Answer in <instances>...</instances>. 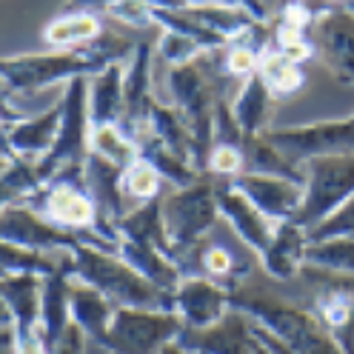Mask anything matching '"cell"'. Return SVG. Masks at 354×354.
Here are the masks:
<instances>
[{
    "mask_svg": "<svg viewBox=\"0 0 354 354\" xmlns=\"http://www.w3.org/2000/svg\"><path fill=\"white\" fill-rule=\"evenodd\" d=\"M138 43L126 40L123 35L103 32L97 40L75 49H55L40 55H15L6 57L0 66L3 77V100L15 97H35L43 88L55 83H72L77 77H95L97 72L109 69L112 63H120L135 55Z\"/></svg>",
    "mask_w": 354,
    "mask_h": 354,
    "instance_id": "cell-1",
    "label": "cell"
},
{
    "mask_svg": "<svg viewBox=\"0 0 354 354\" xmlns=\"http://www.w3.org/2000/svg\"><path fill=\"white\" fill-rule=\"evenodd\" d=\"M232 308L243 312L257 326L269 328L272 335L286 343L295 354H346L337 340L323 328V323L306 306L274 297L263 289L240 286L232 292Z\"/></svg>",
    "mask_w": 354,
    "mask_h": 354,
    "instance_id": "cell-2",
    "label": "cell"
},
{
    "mask_svg": "<svg viewBox=\"0 0 354 354\" xmlns=\"http://www.w3.org/2000/svg\"><path fill=\"white\" fill-rule=\"evenodd\" d=\"M75 257V277L97 289L118 308H151V312H171V295L149 283L140 272L118 254L97 246H77L69 252Z\"/></svg>",
    "mask_w": 354,
    "mask_h": 354,
    "instance_id": "cell-3",
    "label": "cell"
},
{
    "mask_svg": "<svg viewBox=\"0 0 354 354\" xmlns=\"http://www.w3.org/2000/svg\"><path fill=\"white\" fill-rule=\"evenodd\" d=\"M169 92L174 100L177 115L189 126V135L194 143V169L206 174L209 166V151L214 143V115L220 95L214 92V72L203 60L189 63V66H174L169 69Z\"/></svg>",
    "mask_w": 354,
    "mask_h": 354,
    "instance_id": "cell-4",
    "label": "cell"
},
{
    "mask_svg": "<svg viewBox=\"0 0 354 354\" xmlns=\"http://www.w3.org/2000/svg\"><path fill=\"white\" fill-rule=\"evenodd\" d=\"M220 217V206H217V177L203 174L197 183L186 186V189H174L166 201H163V223L171 240V249L180 257L192 254L201 243L206 240V234L214 229Z\"/></svg>",
    "mask_w": 354,
    "mask_h": 354,
    "instance_id": "cell-5",
    "label": "cell"
},
{
    "mask_svg": "<svg viewBox=\"0 0 354 354\" xmlns=\"http://www.w3.org/2000/svg\"><path fill=\"white\" fill-rule=\"evenodd\" d=\"M306 197L295 214V223L303 232L320 226L328 214H335L346 201L354 197V154H323L303 163Z\"/></svg>",
    "mask_w": 354,
    "mask_h": 354,
    "instance_id": "cell-6",
    "label": "cell"
},
{
    "mask_svg": "<svg viewBox=\"0 0 354 354\" xmlns=\"http://www.w3.org/2000/svg\"><path fill=\"white\" fill-rule=\"evenodd\" d=\"M0 237H3V243H12V246L46 252V254L72 252L77 246H97L106 252H118L115 243L106 240L103 234H97L95 229H86V232L63 229L26 203L3 206V212H0Z\"/></svg>",
    "mask_w": 354,
    "mask_h": 354,
    "instance_id": "cell-7",
    "label": "cell"
},
{
    "mask_svg": "<svg viewBox=\"0 0 354 354\" xmlns=\"http://www.w3.org/2000/svg\"><path fill=\"white\" fill-rule=\"evenodd\" d=\"M63 120L55 146L37 160L43 183H49L63 169L86 166L92 154V120H88V77H77L63 88Z\"/></svg>",
    "mask_w": 354,
    "mask_h": 354,
    "instance_id": "cell-8",
    "label": "cell"
},
{
    "mask_svg": "<svg viewBox=\"0 0 354 354\" xmlns=\"http://www.w3.org/2000/svg\"><path fill=\"white\" fill-rule=\"evenodd\" d=\"M300 280L308 286L306 308L323 323L346 354H354V274L303 266Z\"/></svg>",
    "mask_w": 354,
    "mask_h": 354,
    "instance_id": "cell-9",
    "label": "cell"
},
{
    "mask_svg": "<svg viewBox=\"0 0 354 354\" xmlns=\"http://www.w3.org/2000/svg\"><path fill=\"white\" fill-rule=\"evenodd\" d=\"M26 206H32L43 217H49L52 223H57L63 229H72V232H86V229L97 232V226H100L97 206L86 189L83 166L63 169L57 177H52V180L32 197Z\"/></svg>",
    "mask_w": 354,
    "mask_h": 354,
    "instance_id": "cell-10",
    "label": "cell"
},
{
    "mask_svg": "<svg viewBox=\"0 0 354 354\" xmlns=\"http://www.w3.org/2000/svg\"><path fill=\"white\" fill-rule=\"evenodd\" d=\"M263 138L269 140L286 160L303 169L306 160L323 154H354V115L346 120H320L306 126H283L266 129Z\"/></svg>",
    "mask_w": 354,
    "mask_h": 354,
    "instance_id": "cell-11",
    "label": "cell"
},
{
    "mask_svg": "<svg viewBox=\"0 0 354 354\" xmlns=\"http://www.w3.org/2000/svg\"><path fill=\"white\" fill-rule=\"evenodd\" d=\"M183 328L186 326L174 312L118 308L109 354H160L169 343H177Z\"/></svg>",
    "mask_w": 354,
    "mask_h": 354,
    "instance_id": "cell-12",
    "label": "cell"
},
{
    "mask_svg": "<svg viewBox=\"0 0 354 354\" xmlns=\"http://www.w3.org/2000/svg\"><path fill=\"white\" fill-rule=\"evenodd\" d=\"M312 40L326 69L343 86H354V12L340 3H323Z\"/></svg>",
    "mask_w": 354,
    "mask_h": 354,
    "instance_id": "cell-13",
    "label": "cell"
},
{
    "mask_svg": "<svg viewBox=\"0 0 354 354\" xmlns=\"http://www.w3.org/2000/svg\"><path fill=\"white\" fill-rule=\"evenodd\" d=\"M154 60H158V40H138L135 55L129 57V66L123 69V95H126V115L118 123L131 140H140L143 138V129H146V118H149V109L151 103L158 100L154 97V88H151V69H154Z\"/></svg>",
    "mask_w": 354,
    "mask_h": 354,
    "instance_id": "cell-14",
    "label": "cell"
},
{
    "mask_svg": "<svg viewBox=\"0 0 354 354\" xmlns=\"http://www.w3.org/2000/svg\"><path fill=\"white\" fill-rule=\"evenodd\" d=\"M232 292L234 289L212 277L192 274L183 277V283L174 289L171 312L180 317L186 328H209L232 312Z\"/></svg>",
    "mask_w": 354,
    "mask_h": 354,
    "instance_id": "cell-15",
    "label": "cell"
},
{
    "mask_svg": "<svg viewBox=\"0 0 354 354\" xmlns=\"http://www.w3.org/2000/svg\"><path fill=\"white\" fill-rule=\"evenodd\" d=\"M217 206H220V217L232 226V232L237 234V240L249 252H254L257 257L266 254V249L272 246L280 223L266 217L246 194L240 189H234L232 180H217Z\"/></svg>",
    "mask_w": 354,
    "mask_h": 354,
    "instance_id": "cell-16",
    "label": "cell"
},
{
    "mask_svg": "<svg viewBox=\"0 0 354 354\" xmlns=\"http://www.w3.org/2000/svg\"><path fill=\"white\" fill-rule=\"evenodd\" d=\"M83 177H86V189L88 194H92V201L97 206V214H100V226L97 232L112 240L118 246V223L126 217V206H123V169L109 163L106 158H100V154H88V160L83 166Z\"/></svg>",
    "mask_w": 354,
    "mask_h": 354,
    "instance_id": "cell-17",
    "label": "cell"
},
{
    "mask_svg": "<svg viewBox=\"0 0 354 354\" xmlns=\"http://www.w3.org/2000/svg\"><path fill=\"white\" fill-rule=\"evenodd\" d=\"M234 189H240L249 201L274 223H289L303 206L306 183L280 174H249L243 171L234 177Z\"/></svg>",
    "mask_w": 354,
    "mask_h": 354,
    "instance_id": "cell-18",
    "label": "cell"
},
{
    "mask_svg": "<svg viewBox=\"0 0 354 354\" xmlns=\"http://www.w3.org/2000/svg\"><path fill=\"white\" fill-rule=\"evenodd\" d=\"M177 343L192 354H254L257 340L252 320L232 308L223 320L209 328H183Z\"/></svg>",
    "mask_w": 354,
    "mask_h": 354,
    "instance_id": "cell-19",
    "label": "cell"
},
{
    "mask_svg": "<svg viewBox=\"0 0 354 354\" xmlns=\"http://www.w3.org/2000/svg\"><path fill=\"white\" fill-rule=\"evenodd\" d=\"M72 277H75V257L66 254L63 266L43 280V306H40V340L49 351L63 340L72 320Z\"/></svg>",
    "mask_w": 354,
    "mask_h": 354,
    "instance_id": "cell-20",
    "label": "cell"
},
{
    "mask_svg": "<svg viewBox=\"0 0 354 354\" xmlns=\"http://www.w3.org/2000/svg\"><path fill=\"white\" fill-rule=\"evenodd\" d=\"M3 312L17 331V343L40 337V306H43V277L32 274H9L0 280Z\"/></svg>",
    "mask_w": 354,
    "mask_h": 354,
    "instance_id": "cell-21",
    "label": "cell"
},
{
    "mask_svg": "<svg viewBox=\"0 0 354 354\" xmlns=\"http://www.w3.org/2000/svg\"><path fill=\"white\" fill-rule=\"evenodd\" d=\"M60 120H63V106L57 100L52 109H46V112L24 118L20 123L3 129V154L40 160L43 154L55 146L57 131H60Z\"/></svg>",
    "mask_w": 354,
    "mask_h": 354,
    "instance_id": "cell-22",
    "label": "cell"
},
{
    "mask_svg": "<svg viewBox=\"0 0 354 354\" xmlns=\"http://www.w3.org/2000/svg\"><path fill=\"white\" fill-rule=\"evenodd\" d=\"M186 266H194L192 274H203V277H212L217 283L229 286V289H240L243 280H246L249 272H252V257L240 254L237 249L226 246V243H209V240H203L192 254L180 257L183 277H186Z\"/></svg>",
    "mask_w": 354,
    "mask_h": 354,
    "instance_id": "cell-23",
    "label": "cell"
},
{
    "mask_svg": "<svg viewBox=\"0 0 354 354\" xmlns=\"http://www.w3.org/2000/svg\"><path fill=\"white\" fill-rule=\"evenodd\" d=\"M118 315V306L103 297L97 289L86 283H72V320L83 328L88 343H95L109 354L112 348V323Z\"/></svg>",
    "mask_w": 354,
    "mask_h": 354,
    "instance_id": "cell-24",
    "label": "cell"
},
{
    "mask_svg": "<svg viewBox=\"0 0 354 354\" xmlns=\"http://www.w3.org/2000/svg\"><path fill=\"white\" fill-rule=\"evenodd\" d=\"M118 254L131 266L135 272H140L149 283H154L158 289L174 295V289L183 283V272L180 263L171 254H166L163 249L151 246V243H140V240H118Z\"/></svg>",
    "mask_w": 354,
    "mask_h": 354,
    "instance_id": "cell-25",
    "label": "cell"
},
{
    "mask_svg": "<svg viewBox=\"0 0 354 354\" xmlns=\"http://www.w3.org/2000/svg\"><path fill=\"white\" fill-rule=\"evenodd\" d=\"M123 115H126L123 69L120 63H112L109 69L88 77V120H92V129L118 126Z\"/></svg>",
    "mask_w": 354,
    "mask_h": 354,
    "instance_id": "cell-26",
    "label": "cell"
},
{
    "mask_svg": "<svg viewBox=\"0 0 354 354\" xmlns=\"http://www.w3.org/2000/svg\"><path fill=\"white\" fill-rule=\"evenodd\" d=\"M306 246H308V237L303 229H297L295 223H280L272 246L266 249V254H260V266L274 280H283V283L295 280L300 277V269H303Z\"/></svg>",
    "mask_w": 354,
    "mask_h": 354,
    "instance_id": "cell-27",
    "label": "cell"
},
{
    "mask_svg": "<svg viewBox=\"0 0 354 354\" xmlns=\"http://www.w3.org/2000/svg\"><path fill=\"white\" fill-rule=\"evenodd\" d=\"M272 100L274 95L269 92L266 80L257 75H252L249 80H243L240 92L232 103V112H234V120L243 131V140H254L266 131V120H269V109H272Z\"/></svg>",
    "mask_w": 354,
    "mask_h": 354,
    "instance_id": "cell-28",
    "label": "cell"
},
{
    "mask_svg": "<svg viewBox=\"0 0 354 354\" xmlns=\"http://www.w3.org/2000/svg\"><path fill=\"white\" fill-rule=\"evenodd\" d=\"M118 234L126 237V240L151 243V246L163 249L166 254H171L177 260V254L171 249V240H169V232H166V223H163V197L138 203L131 212H126V217L118 223Z\"/></svg>",
    "mask_w": 354,
    "mask_h": 354,
    "instance_id": "cell-29",
    "label": "cell"
},
{
    "mask_svg": "<svg viewBox=\"0 0 354 354\" xmlns=\"http://www.w3.org/2000/svg\"><path fill=\"white\" fill-rule=\"evenodd\" d=\"M103 35V24L92 12H60L55 20L43 26L40 37L52 49H75L86 46Z\"/></svg>",
    "mask_w": 354,
    "mask_h": 354,
    "instance_id": "cell-30",
    "label": "cell"
},
{
    "mask_svg": "<svg viewBox=\"0 0 354 354\" xmlns=\"http://www.w3.org/2000/svg\"><path fill=\"white\" fill-rule=\"evenodd\" d=\"M138 151H140V158L158 169L163 180L171 183L174 189H186V186L197 183V180L203 177L201 171L194 169L192 160L180 158L177 151H171L169 146H163L158 138H151V135H143V138L138 140Z\"/></svg>",
    "mask_w": 354,
    "mask_h": 354,
    "instance_id": "cell-31",
    "label": "cell"
},
{
    "mask_svg": "<svg viewBox=\"0 0 354 354\" xmlns=\"http://www.w3.org/2000/svg\"><path fill=\"white\" fill-rule=\"evenodd\" d=\"M46 186L37 171V160L17 158V154H3V206H17V203H29L32 197Z\"/></svg>",
    "mask_w": 354,
    "mask_h": 354,
    "instance_id": "cell-32",
    "label": "cell"
},
{
    "mask_svg": "<svg viewBox=\"0 0 354 354\" xmlns=\"http://www.w3.org/2000/svg\"><path fill=\"white\" fill-rule=\"evenodd\" d=\"M260 77L266 80V86H269V92L274 95V100H289L297 92H303V86H306L303 66L289 60L277 49H272L269 55H263V60H260Z\"/></svg>",
    "mask_w": 354,
    "mask_h": 354,
    "instance_id": "cell-33",
    "label": "cell"
},
{
    "mask_svg": "<svg viewBox=\"0 0 354 354\" xmlns=\"http://www.w3.org/2000/svg\"><path fill=\"white\" fill-rule=\"evenodd\" d=\"M303 266H315V269L337 272V274H354V237L308 243Z\"/></svg>",
    "mask_w": 354,
    "mask_h": 354,
    "instance_id": "cell-34",
    "label": "cell"
},
{
    "mask_svg": "<svg viewBox=\"0 0 354 354\" xmlns=\"http://www.w3.org/2000/svg\"><path fill=\"white\" fill-rule=\"evenodd\" d=\"M69 252H63L60 257H52L46 252H32V249H20L12 243H3V272L9 274H32V277H52Z\"/></svg>",
    "mask_w": 354,
    "mask_h": 354,
    "instance_id": "cell-35",
    "label": "cell"
},
{
    "mask_svg": "<svg viewBox=\"0 0 354 354\" xmlns=\"http://www.w3.org/2000/svg\"><path fill=\"white\" fill-rule=\"evenodd\" d=\"M92 151L106 158L109 163H115L120 169H129L140 158L138 143L131 140L120 126H97L92 129Z\"/></svg>",
    "mask_w": 354,
    "mask_h": 354,
    "instance_id": "cell-36",
    "label": "cell"
},
{
    "mask_svg": "<svg viewBox=\"0 0 354 354\" xmlns=\"http://www.w3.org/2000/svg\"><path fill=\"white\" fill-rule=\"evenodd\" d=\"M160 186H163L160 171L151 163H146L143 158H138L129 169H123V192L126 197H135L138 203L160 197Z\"/></svg>",
    "mask_w": 354,
    "mask_h": 354,
    "instance_id": "cell-37",
    "label": "cell"
},
{
    "mask_svg": "<svg viewBox=\"0 0 354 354\" xmlns=\"http://www.w3.org/2000/svg\"><path fill=\"white\" fill-rule=\"evenodd\" d=\"M206 55H212V52H206L197 40L183 37L177 32H160V37H158V60H163L169 69H174V66L197 63Z\"/></svg>",
    "mask_w": 354,
    "mask_h": 354,
    "instance_id": "cell-38",
    "label": "cell"
},
{
    "mask_svg": "<svg viewBox=\"0 0 354 354\" xmlns=\"http://www.w3.org/2000/svg\"><path fill=\"white\" fill-rule=\"evenodd\" d=\"M260 60H263V55L254 52L252 46H246V43H232V46H226L223 55H220L217 69L229 77L249 80L252 75L260 72Z\"/></svg>",
    "mask_w": 354,
    "mask_h": 354,
    "instance_id": "cell-39",
    "label": "cell"
},
{
    "mask_svg": "<svg viewBox=\"0 0 354 354\" xmlns=\"http://www.w3.org/2000/svg\"><path fill=\"white\" fill-rule=\"evenodd\" d=\"M308 243H326V240H340V237H354V197L346 201L335 214H328L320 226L306 232Z\"/></svg>",
    "mask_w": 354,
    "mask_h": 354,
    "instance_id": "cell-40",
    "label": "cell"
},
{
    "mask_svg": "<svg viewBox=\"0 0 354 354\" xmlns=\"http://www.w3.org/2000/svg\"><path fill=\"white\" fill-rule=\"evenodd\" d=\"M109 17H115L118 24L129 29H151L154 26V6L143 3V0H118V3L106 12Z\"/></svg>",
    "mask_w": 354,
    "mask_h": 354,
    "instance_id": "cell-41",
    "label": "cell"
},
{
    "mask_svg": "<svg viewBox=\"0 0 354 354\" xmlns=\"http://www.w3.org/2000/svg\"><path fill=\"white\" fill-rule=\"evenodd\" d=\"M118 0H66L63 12H109Z\"/></svg>",
    "mask_w": 354,
    "mask_h": 354,
    "instance_id": "cell-42",
    "label": "cell"
},
{
    "mask_svg": "<svg viewBox=\"0 0 354 354\" xmlns=\"http://www.w3.org/2000/svg\"><path fill=\"white\" fill-rule=\"evenodd\" d=\"M214 3L220 6H232V9H246L249 15H254L257 20H269V12H266V6L260 3V0H214Z\"/></svg>",
    "mask_w": 354,
    "mask_h": 354,
    "instance_id": "cell-43",
    "label": "cell"
},
{
    "mask_svg": "<svg viewBox=\"0 0 354 354\" xmlns=\"http://www.w3.org/2000/svg\"><path fill=\"white\" fill-rule=\"evenodd\" d=\"M9 354H49V348L43 346V340H40V337H29V340H20V343H17V348H15V351H9Z\"/></svg>",
    "mask_w": 354,
    "mask_h": 354,
    "instance_id": "cell-44",
    "label": "cell"
},
{
    "mask_svg": "<svg viewBox=\"0 0 354 354\" xmlns=\"http://www.w3.org/2000/svg\"><path fill=\"white\" fill-rule=\"evenodd\" d=\"M143 3H149L154 9H180V6H186L183 0H143Z\"/></svg>",
    "mask_w": 354,
    "mask_h": 354,
    "instance_id": "cell-45",
    "label": "cell"
},
{
    "mask_svg": "<svg viewBox=\"0 0 354 354\" xmlns=\"http://www.w3.org/2000/svg\"><path fill=\"white\" fill-rule=\"evenodd\" d=\"M160 354H192V351H186L180 343H169V346H166Z\"/></svg>",
    "mask_w": 354,
    "mask_h": 354,
    "instance_id": "cell-46",
    "label": "cell"
},
{
    "mask_svg": "<svg viewBox=\"0 0 354 354\" xmlns=\"http://www.w3.org/2000/svg\"><path fill=\"white\" fill-rule=\"evenodd\" d=\"M186 6H206V3H214V0H183Z\"/></svg>",
    "mask_w": 354,
    "mask_h": 354,
    "instance_id": "cell-47",
    "label": "cell"
},
{
    "mask_svg": "<svg viewBox=\"0 0 354 354\" xmlns=\"http://www.w3.org/2000/svg\"><path fill=\"white\" fill-rule=\"evenodd\" d=\"M254 340H257V337H254ZM254 354H272V351H269V348H266V346L257 340V343H254Z\"/></svg>",
    "mask_w": 354,
    "mask_h": 354,
    "instance_id": "cell-48",
    "label": "cell"
},
{
    "mask_svg": "<svg viewBox=\"0 0 354 354\" xmlns=\"http://www.w3.org/2000/svg\"><path fill=\"white\" fill-rule=\"evenodd\" d=\"M340 6H346L348 12H354V0H343V3H340Z\"/></svg>",
    "mask_w": 354,
    "mask_h": 354,
    "instance_id": "cell-49",
    "label": "cell"
},
{
    "mask_svg": "<svg viewBox=\"0 0 354 354\" xmlns=\"http://www.w3.org/2000/svg\"><path fill=\"white\" fill-rule=\"evenodd\" d=\"M320 3H343V0H320Z\"/></svg>",
    "mask_w": 354,
    "mask_h": 354,
    "instance_id": "cell-50",
    "label": "cell"
}]
</instances>
